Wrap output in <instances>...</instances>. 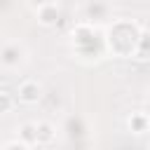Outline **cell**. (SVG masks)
Masks as SVG:
<instances>
[{
  "label": "cell",
  "instance_id": "1",
  "mask_svg": "<svg viewBox=\"0 0 150 150\" xmlns=\"http://www.w3.org/2000/svg\"><path fill=\"white\" fill-rule=\"evenodd\" d=\"M30 89H33V84H23V89H21V98H23V101H35V98H38L35 94H30ZM33 91H35V89H33Z\"/></svg>",
  "mask_w": 150,
  "mask_h": 150
}]
</instances>
